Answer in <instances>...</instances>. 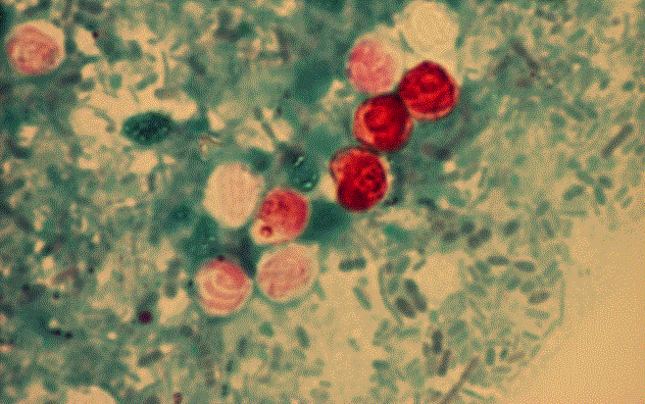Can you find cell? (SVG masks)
<instances>
[{"label": "cell", "instance_id": "cell-1", "mask_svg": "<svg viewBox=\"0 0 645 404\" xmlns=\"http://www.w3.org/2000/svg\"><path fill=\"white\" fill-rule=\"evenodd\" d=\"M400 99L411 115L422 120H437L455 108L458 86L442 67L426 62L404 76L400 84Z\"/></svg>", "mask_w": 645, "mask_h": 404}, {"label": "cell", "instance_id": "cell-2", "mask_svg": "<svg viewBox=\"0 0 645 404\" xmlns=\"http://www.w3.org/2000/svg\"><path fill=\"white\" fill-rule=\"evenodd\" d=\"M361 137L382 151L401 148L412 132V118L401 99L383 95L369 101L358 118Z\"/></svg>", "mask_w": 645, "mask_h": 404}, {"label": "cell", "instance_id": "cell-3", "mask_svg": "<svg viewBox=\"0 0 645 404\" xmlns=\"http://www.w3.org/2000/svg\"><path fill=\"white\" fill-rule=\"evenodd\" d=\"M338 175L344 200L357 209L373 207L387 189L383 165L367 153L345 155L339 160Z\"/></svg>", "mask_w": 645, "mask_h": 404}, {"label": "cell", "instance_id": "cell-4", "mask_svg": "<svg viewBox=\"0 0 645 404\" xmlns=\"http://www.w3.org/2000/svg\"><path fill=\"white\" fill-rule=\"evenodd\" d=\"M363 84L373 90L386 89L395 76V63L386 49L377 44L366 46L359 64Z\"/></svg>", "mask_w": 645, "mask_h": 404}, {"label": "cell", "instance_id": "cell-5", "mask_svg": "<svg viewBox=\"0 0 645 404\" xmlns=\"http://www.w3.org/2000/svg\"><path fill=\"white\" fill-rule=\"evenodd\" d=\"M173 129L172 121L157 113L130 118L123 126L124 135L140 145H154L165 140Z\"/></svg>", "mask_w": 645, "mask_h": 404}, {"label": "cell", "instance_id": "cell-6", "mask_svg": "<svg viewBox=\"0 0 645 404\" xmlns=\"http://www.w3.org/2000/svg\"><path fill=\"white\" fill-rule=\"evenodd\" d=\"M346 226L345 214L330 202H318L312 210L306 239L324 241L339 234Z\"/></svg>", "mask_w": 645, "mask_h": 404}, {"label": "cell", "instance_id": "cell-7", "mask_svg": "<svg viewBox=\"0 0 645 404\" xmlns=\"http://www.w3.org/2000/svg\"><path fill=\"white\" fill-rule=\"evenodd\" d=\"M330 80L327 65L321 62L310 63L297 76L296 93L305 101H314L325 93Z\"/></svg>", "mask_w": 645, "mask_h": 404}, {"label": "cell", "instance_id": "cell-8", "mask_svg": "<svg viewBox=\"0 0 645 404\" xmlns=\"http://www.w3.org/2000/svg\"><path fill=\"white\" fill-rule=\"evenodd\" d=\"M286 170L291 184L302 191L312 190L318 183L316 163L302 151H292L286 160Z\"/></svg>", "mask_w": 645, "mask_h": 404}, {"label": "cell", "instance_id": "cell-9", "mask_svg": "<svg viewBox=\"0 0 645 404\" xmlns=\"http://www.w3.org/2000/svg\"><path fill=\"white\" fill-rule=\"evenodd\" d=\"M251 163L254 165V167L263 170L268 164V159L261 153H255L251 155Z\"/></svg>", "mask_w": 645, "mask_h": 404}]
</instances>
